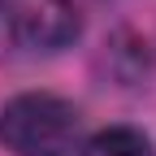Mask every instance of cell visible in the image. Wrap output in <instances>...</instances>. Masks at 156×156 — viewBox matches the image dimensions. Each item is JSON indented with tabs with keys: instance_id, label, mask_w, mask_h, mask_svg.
Returning <instances> with one entry per match:
<instances>
[{
	"instance_id": "1",
	"label": "cell",
	"mask_w": 156,
	"mask_h": 156,
	"mask_svg": "<svg viewBox=\"0 0 156 156\" xmlns=\"http://www.w3.org/2000/svg\"><path fill=\"white\" fill-rule=\"evenodd\" d=\"M78 139V108L52 91H26L0 113V143L13 156H65Z\"/></svg>"
},
{
	"instance_id": "2",
	"label": "cell",
	"mask_w": 156,
	"mask_h": 156,
	"mask_svg": "<svg viewBox=\"0 0 156 156\" xmlns=\"http://www.w3.org/2000/svg\"><path fill=\"white\" fill-rule=\"evenodd\" d=\"M0 17L30 52H61L83 30L74 0H0Z\"/></svg>"
},
{
	"instance_id": "3",
	"label": "cell",
	"mask_w": 156,
	"mask_h": 156,
	"mask_svg": "<svg viewBox=\"0 0 156 156\" xmlns=\"http://www.w3.org/2000/svg\"><path fill=\"white\" fill-rule=\"evenodd\" d=\"M83 156H156L152 139L134 126H108L83 143Z\"/></svg>"
}]
</instances>
